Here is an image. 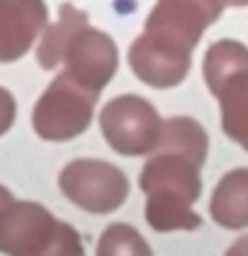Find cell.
Wrapping results in <instances>:
<instances>
[{
  "mask_svg": "<svg viewBox=\"0 0 248 256\" xmlns=\"http://www.w3.org/2000/svg\"><path fill=\"white\" fill-rule=\"evenodd\" d=\"M208 155V134L195 118H168L160 144L144 163L139 187L147 195L144 216L155 232H187L200 227L195 206L203 195L200 168Z\"/></svg>",
  "mask_w": 248,
  "mask_h": 256,
  "instance_id": "6da1fadb",
  "label": "cell"
},
{
  "mask_svg": "<svg viewBox=\"0 0 248 256\" xmlns=\"http://www.w3.org/2000/svg\"><path fill=\"white\" fill-rule=\"evenodd\" d=\"M222 11L224 0H158L144 32L128 48L131 72L152 88H176L190 75L195 46Z\"/></svg>",
  "mask_w": 248,
  "mask_h": 256,
  "instance_id": "7a4b0ae2",
  "label": "cell"
},
{
  "mask_svg": "<svg viewBox=\"0 0 248 256\" xmlns=\"http://www.w3.org/2000/svg\"><path fill=\"white\" fill-rule=\"evenodd\" d=\"M206 86L222 110V131L248 152V48L238 40H216L203 56Z\"/></svg>",
  "mask_w": 248,
  "mask_h": 256,
  "instance_id": "3957f363",
  "label": "cell"
},
{
  "mask_svg": "<svg viewBox=\"0 0 248 256\" xmlns=\"http://www.w3.org/2000/svg\"><path fill=\"white\" fill-rule=\"evenodd\" d=\"M99 94L75 83L67 72L54 78L32 110L35 134L46 142H70L88 131Z\"/></svg>",
  "mask_w": 248,
  "mask_h": 256,
  "instance_id": "277c9868",
  "label": "cell"
},
{
  "mask_svg": "<svg viewBox=\"0 0 248 256\" xmlns=\"http://www.w3.org/2000/svg\"><path fill=\"white\" fill-rule=\"evenodd\" d=\"M163 123L166 120L158 115V110L147 99L134 94L115 96L104 104L99 115V126L107 144L126 158L152 155V150L163 136Z\"/></svg>",
  "mask_w": 248,
  "mask_h": 256,
  "instance_id": "5b68a950",
  "label": "cell"
},
{
  "mask_svg": "<svg viewBox=\"0 0 248 256\" xmlns=\"http://www.w3.org/2000/svg\"><path fill=\"white\" fill-rule=\"evenodd\" d=\"M59 190L70 203L88 214H112L128 200V179L118 166L96 158H80L62 168Z\"/></svg>",
  "mask_w": 248,
  "mask_h": 256,
  "instance_id": "8992f818",
  "label": "cell"
},
{
  "mask_svg": "<svg viewBox=\"0 0 248 256\" xmlns=\"http://www.w3.org/2000/svg\"><path fill=\"white\" fill-rule=\"evenodd\" d=\"M118 62H120V56H118L115 40L107 32L94 30L88 24H80L72 32L62 54L64 72L75 83L91 88L96 94H102V88L115 78Z\"/></svg>",
  "mask_w": 248,
  "mask_h": 256,
  "instance_id": "52a82bcc",
  "label": "cell"
},
{
  "mask_svg": "<svg viewBox=\"0 0 248 256\" xmlns=\"http://www.w3.org/2000/svg\"><path fill=\"white\" fill-rule=\"evenodd\" d=\"M59 219L40 203L11 200L0 208V254L6 256H38L54 240Z\"/></svg>",
  "mask_w": 248,
  "mask_h": 256,
  "instance_id": "ba28073f",
  "label": "cell"
},
{
  "mask_svg": "<svg viewBox=\"0 0 248 256\" xmlns=\"http://www.w3.org/2000/svg\"><path fill=\"white\" fill-rule=\"evenodd\" d=\"M48 27L43 0H0V64L19 62Z\"/></svg>",
  "mask_w": 248,
  "mask_h": 256,
  "instance_id": "9c48e42d",
  "label": "cell"
},
{
  "mask_svg": "<svg viewBox=\"0 0 248 256\" xmlns=\"http://www.w3.org/2000/svg\"><path fill=\"white\" fill-rule=\"evenodd\" d=\"M211 219L224 230L248 227V168L224 174L211 195Z\"/></svg>",
  "mask_w": 248,
  "mask_h": 256,
  "instance_id": "30bf717a",
  "label": "cell"
},
{
  "mask_svg": "<svg viewBox=\"0 0 248 256\" xmlns=\"http://www.w3.org/2000/svg\"><path fill=\"white\" fill-rule=\"evenodd\" d=\"M80 24H88V14H83L80 8L70 6V3H64L59 8V19L43 30V38H40V43H38V64L40 67L43 70L59 67L64 46H67L70 35L80 27Z\"/></svg>",
  "mask_w": 248,
  "mask_h": 256,
  "instance_id": "8fae6325",
  "label": "cell"
},
{
  "mask_svg": "<svg viewBox=\"0 0 248 256\" xmlns=\"http://www.w3.org/2000/svg\"><path fill=\"white\" fill-rule=\"evenodd\" d=\"M96 256H152V248L136 227L118 222L102 232Z\"/></svg>",
  "mask_w": 248,
  "mask_h": 256,
  "instance_id": "7c38bea8",
  "label": "cell"
},
{
  "mask_svg": "<svg viewBox=\"0 0 248 256\" xmlns=\"http://www.w3.org/2000/svg\"><path fill=\"white\" fill-rule=\"evenodd\" d=\"M38 256H86V248H83V240H80L78 230L72 227V224L62 222L54 240Z\"/></svg>",
  "mask_w": 248,
  "mask_h": 256,
  "instance_id": "4fadbf2b",
  "label": "cell"
},
{
  "mask_svg": "<svg viewBox=\"0 0 248 256\" xmlns=\"http://www.w3.org/2000/svg\"><path fill=\"white\" fill-rule=\"evenodd\" d=\"M14 120H16V99L8 88L0 86V136L11 131Z\"/></svg>",
  "mask_w": 248,
  "mask_h": 256,
  "instance_id": "5bb4252c",
  "label": "cell"
},
{
  "mask_svg": "<svg viewBox=\"0 0 248 256\" xmlns=\"http://www.w3.org/2000/svg\"><path fill=\"white\" fill-rule=\"evenodd\" d=\"M224 256H248V235L246 238H238L235 243L224 251Z\"/></svg>",
  "mask_w": 248,
  "mask_h": 256,
  "instance_id": "9a60e30c",
  "label": "cell"
},
{
  "mask_svg": "<svg viewBox=\"0 0 248 256\" xmlns=\"http://www.w3.org/2000/svg\"><path fill=\"white\" fill-rule=\"evenodd\" d=\"M11 200H14V195H11V192H8L6 187H0V208H6L8 203H11Z\"/></svg>",
  "mask_w": 248,
  "mask_h": 256,
  "instance_id": "2e32d148",
  "label": "cell"
},
{
  "mask_svg": "<svg viewBox=\"0 0 248 256\" xmlns=\"http://www.w3.org/2000/svg\"><path fill=\"white\" fill-rule=\"evenodd\" d=\"M224 6H232V8H243V6H248V0H224Z\"/></svg>",
  "mask_w": 248,
  "mask_h": 256,
  "instance_id": "e0dca14e",
  "label": "cell"
}]
</instances>
